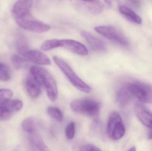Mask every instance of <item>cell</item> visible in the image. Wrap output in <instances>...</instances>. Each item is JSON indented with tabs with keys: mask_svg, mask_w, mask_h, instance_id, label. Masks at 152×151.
Returning <instances> with one entry per match:
<instances>
[{
	"mask_svg": "<svg viewBox=\"0 0 152 151\" xmlns=\"http://www.w3.org/2000/svg\"><path fill=\"white\" fill-rule=\"evenodd\" d=\"M48 114L58 122H61L63 120V114L60 109L54 106H50L47 109Z\"/></svg>",
	"mask_w": 152,
	"mask_h": 151,
	"instance_id": "7402d4cb",
	"label": "cell"
},
{
	"mask_svg": "<svg viewBox=\"0 0 152 151\" xmlns=\"http://www.w3.org/2000/svg\"><path fill=\"white\" fill-rule=\"evenodd\" d=\"M104 1L109 7L111 8L118 6L119 3V0H104Z\"/></svg>",
	"mask_w": 152,
	"mask_h": 151,
	"instance_id": "f1b7e54d",
	"label": "cell"
},
{
	"mask_svg": "<svg viewBox=\"0 0 152 151\" xmlns=\"http://www.w3.org/2000/svg\"><path fill=\"white\" fill-rule=\"evenodd\" d=\"M33 0H18L15 4L12 13L14 19L21 18L27 15L31 14V9L33 5Z\"/></svg>",
	"mask_w": 152,
	"mask_h": 151,
	"instance_id": "8fae6325",
	"label": "cell"
},
{
	"mask_svg": "<svg viewBox=\"0 0 152 151\" xmlns=\"http://www.w3.org/2000/svg\"><path fill=\"white\" fill-rule=\"evenodd\" d=\"M76 6L82 11L92 15H96L102 13L103 5L100 0H71Z\"/></svg>",
	"mask_w": 152,
	"mask_h": 151,
	"instance_id": "ba28073f",
	"label": "cell"
},
{
	"mask_svg": "<svg viewBox=\"0 0 152 151\" xmlns=\"http://www.w3.org/2000/svg\"><path fill=\"white\" fill-rule=\"evenodd\" d=\"M80 150L81 151H101V149L92 144H85L80 147Z\"/></svg>",
	"mask_w": 152,
	"mask_h": 151,
	"instance_id": "83f0119b",
	"label": "cell"
},
{
	"mask_svg": "<svg viewBox=\"0 0 152 151\" xmlns=\"http://www.w3.org/2000/svg\"><path fill=\"white\" fill-rule=\"evenodd\" d=\"M4 64H2V63H0V69L1 68L2 66Z\"/></svg>",
	"mask_w": 152,
	"mask_h": 151,
	"instance_id": "1f68e13d",
	"label": "cell"
},
{
	"mask_svg": "<svg viewBox=\"0 0 152 151\" xmlns=\"http://www.w3.org/2000/svg\"><path fill=\"white\" fill-rule=\"evenodd\" d=\"M28 61L40 65H50V58L42 51L37 50H29L24 56Z\"/></svg>",
	"mask_w": 152,
	"mask_h": 151,
	"instance_id": "5bb4252c",
	"label": "cell"
},
{
	"mask_svg": "<svg viewBox=\"0 0 152 151\" xmlns=\"http://www.w3.org/2000/svg\"><path fill=\"white\" fill-rule=\"evenodd\" d=\"M11 73L8 66L3 64L0 69V80L7 81L10 79Z\"/></svg>",
	"mask_w": 152,
	"mask_h": 151,
	"instance_id": "484cf974",
	"label": "cell"
},
{
	"mask_svg": "<svg viewBox=\"0 0 152 151\" xmlns=\"http://www.w3.org/2000/svg\"><path fill=\"white\" fill-rule=\"evenodd\" d=\"M129 87L134 97L141 103L152 104V85L142 82L129 83Z\"/></svg>",
	"mask_w": 152,
	"mask_h": 151,
	"instance_id": "52a82bcc",
	"label": "cell"
},
{
	"mask_svg": "<svg viewBox=\"0 0 152 151\" xmlns=\"http://www.w3.org/2000/svg\"><path fill=\"white\" fill-rule=\"evenodd\" d=\"M136 150V148L135 146H133V147H131L130 149L129 150V151H135Z\"/></svg>",
	"mask_w": 152,
	"mask_h": 151,
	"instance_id": "4dcf8cb0",
	"label": "cell"
},
{
	"mask_svg": "<svg viewBox=\"0 0 152 151\" xmlns=\"http://www.w3.org/2000/svg\"><path fill=\"white\" fill-rule=\"evenodd\" d=\"M13 66L17 69H20L26 66L28 61L24 56L15 55L11 59Z\"/></svg>",
	"mask_w": 152,
	"mask_h": 151,
	"instance_id": "ffe728a7",
	"label": "cell"
},
{
	"mask_svg": "<svg viewBox=\"0 0 152 151\" xmlns=\"http://www.w3.org/2000/svg\"><path fill=\"white\" fill-rule=\"evenodd\" d=\"M81 36L85 39L88 45L93 50L97 52H104L107 49L105 43L94 35L86 31L80 33Z\"/></svg>",
	"mask_w": 152,
	"mask_h": 151,
	"instance_id": "4fadbf2b",
	"label": "cell"
},
{
	"mask_svg": "<svg viewBox=\"0 0 152 151\" xmlns=\"http://www.w3.org/2000/svg\"><path fill=\"white\" fill-rule=\"evenodd\" d=\"M60 47L80 56H87L88 51L86 47L81 43L73 40H60Z\"/></svg>",
	"mask_w": 152,
	"mask_h": 151,
	"instance_id": "30bf717a",
	"label": "cell"
},
{
	"mask_svg": "<svg viewBox=\"0 0 152 151\" xmlns=\"http://www.w3.org/2000/svg\"><path fill=\"white\" fill-rule=\"evenodd\" d=\"M30 72L42 87L45 90L50 100L55 102L58 98V87L55 79L50 73L38 66H32Z\"/></svg>",
	"mask_w": 152,
	"mask_h": 151,
	"instance_id": "6da1fadb",
	"label": "cell"
},
{
	"mask_svg": "<svg viewBox=\"0 0 152 151\" xmlns=\"http://www.w3.org/2000/svg\"><path fill=\"white\" fill-rule=\"evenodd\" d=\"M21 126L23 130L28 134H32L36 131L35 121L31 117L25 119L22 122Z\"/></svg>",
	"mask_w": 152,
	"mask_h": 151,
	"instance_id": "d6986e66",
	"label": "cell"
},
{
	"mask_svg": "<svg viewBox=\"0 0 152 151\" xmlns=\"http://www.w3.org/2000/svg\"><path fill=\"white\" fill-rule=\"evenodd\" d=\"M95 30L111 41L122 47H127L129 44L128 40L125 35L113 26H100L95 27Z\"/></svg>",
	"mask_w": 152,
	"mask_h": 151,
	"instance_id": "5b68a950",
	"label": "cell"
},
{
	"mask_svg": "<svg viewBox=\"0 0 152 151\" xmlns=\"http://www.w3.org/2000/svg\"><path fill=\"white\" fill-rule=\"evenodd\" d=\"M16 47L20 55L24 56L29 49V45L27 39L24 35H20L16 41Z\"/></svg>",
	"mask_w": 152,
	"mask_h": 151,
	"instance_id": "ac0fdd59",
	"label": "cell"
},
{
	"mask_svg": "<svg viewBox=\"0 0 152 151\" xmlns=\"http://www.w3.org/2000/svg\"><path fill=\"white\" fill-rule=\"evenodd\" d=\"M26 87L28 95L32 98H37L41 94L42 87L31 74L27 79Z\"/></svg>",
	"mask_w": 152,
	"mask_h": 151,
	"instance_id": "9a60e30c",
	"label": "cell"
},
{
	"mask_svg": "<svg viewBox=\"0 0 152 151\" xmlns=\"http://www.w3.org/2000/svg\"><path fill=\"white\" fill-rule=\"evenodd\" d=\"M129 87V83H125L119 89L116 95V102L119 107L125 108L134 98Z\"/></svg>",
	"mask_w": 152,
	"mask_h": 151,
	"instance_id": "7c38bea8",
	"label": "cell"
},
{
	"mask_svg": "<svg viewBox=\"0 0 152 151\" xmlns=\"http://www.w3.org/2000/svg\"><path fill=\"white\" fill-rule=\"evenodd\" d=\"M119 10L120 12L130 22L137 25H140L142 23L141 17L132 9L125 5H121L119 7Z\"/></svg>",
	"mask_w": 152,
	"mask_h": 151,
	"instance_id": "e0dca14e",
	"label": "cell"
},
{
	"mask_svg": "<svg viewBox=\"0 0 152 151\" xmlns=\"http://www.w3.org/2000/svg\"><path fill=\"white\" fill-rule=\"evenodd\" d=\"M136 114L141 123L150 130L148 139L152 140V112L141 103L135 106Z\"/></svg>",
	"mask_w": 152,
	"mask_h": 151,
	"instance_id": "9c48e42d",
	"label": "cell"
},
{
	"mask_svg": "<svg viewBox=\"0 0 152 151\" xmlns=\"http://www.w3.org/2000/svg\"><path fill=\"white\" fill-rule=\"evenodd\" d=\"M12 114L4 104L0 105V120H7L10 118Z\"/></svg>",
	"mask_w": 152,
	"mask_h": 151,
	"instance_id": "4316f807",
	"label": "cell"
},
{
	"mask_svg": "<svg viewBox=\"0 0 152 151\" xmlns=\"http://www.w3.org/2000/svg\"><path fill=\"white\" fill-rule=\"evenodd\" d=\"M13 93L10 90L8 89H0V105L4 104L9 102L12 97Z\"/></svg>",
	"mask_w": 152,
	"mask_h": 151,
	"instance_id": "cb8c5ba5",
	"label": "cell"
},
{
	"mask_svg": "<svg viewBox=\"0 0 152 151\" xmlns=\"http://www.w3.org/2000/svg\"><path fill=\"white\" fill-rule=\"evenodd\" d=\"M60 47V40L58 39L45 40L41 46V49L44 51L51 50Z\"/></svg>",
	"mask_w": 152,
	"mask_h": 151,
	"instance_id": "603a6c76",
	"label": "cell"
},
{
	"mask_svg": "<svg viewBox=\"0 0 152 151\" xmlns=\"http://www.w3.org/2000/svg\"><path fill=\"white\" fill-rule=\"evenodd\" d=\"M53 60L57 66L66 76L75 87L85 93H88L91 92L92 90L91 87L79 77L75 71L65 60L57 56H53Z\"/></svg>",
	"mask_w": 152,
	"mask_h": 151,
	"instance_id": "3957f363",
	"label": "cell"
},
{
	"mask_svg": "<svg viewBox=\"0 0 152 151\" xmlns=\"http://www.w3.org/2000/svg\"><path fill=\"white\" fill-rule=\"evenodd\" d=\"M129 4L133 7L135 8H139L141 6L140 0H128Z\"/></svg>",
	"mask_w": 152,
	"mask_h": 151,
	"instance_id": "f546056e",
	"label": "cell"
},
{
	"mask_svg": "<svg viewBox=\"0 0 152 151\" xmlns=\"http://www.w3.org/2000/svg\"><path fill=\"white\" fill-rule=\"evenodd\" d=\"M28 142L33 150L35 151H48V147L40 135L36 132L28 134Z\"/></svg>",
	"mask_w": 152,
	"mask_h": 151,
	"instance_id": "2e32d148",
	"label": "cell"
},
{
	"mask_svg": "<svg viewBox=\"0 0 152 151\" xmlns=\"http://www.w3.org/2000/svg\"><path fill=\"white\" fill-rule=\"evenodd\" d=\"M4 105L12 113L20 111L23 107V102L19 99L10 100L4 104Z\"/></svg>",
	"mask_w": 152,
	"mask_h": 151,
	"instance_id": "44dd1931",
	"label": "cell"
},
{
	"mask_svg": "<svg viewBox=\"0 0 152 151\" xmlns=\"http://www.w3.org/2000/svg\"><path fill=\"white\" fill-rule=\"evenodd\" d=\"M71 110L74 112L86 116L95 121H98L100 118L101 103L91 98L77 99L71 102Z\"/></svg>",
	"mask_w": 152,
	"mask_h": 151,
	"instance_id": "7a4b0ae2",
	"label": "cell"
},
{
	"mask_svg": "<svg viewBox=\"0 0 152 151\" xmlns=\"http://www.w3.org/2000/svg\"><path fill=\"white\" fill-rule=\"evenodd\" d=\"M126 129L119 113L113 112L110 114L107 125V133L113 141H118L125 135Z\"/></svg>",
	"mask_w": 152,
	"mask_h": 151,
	"instance_id": "277c9868",
	"label": "cell"
},
{
	"mask_svg": "<svg viewBox=\"0 0 152 151\" xmlns=\"http://www.w3.org/2000/svg\"><path fill=\"white\" fill-rule=\"evenodd\" d=\"M66 137L69 141L73 140L75 134V123L74 121L69 122L65 129Z\"/></svg>",
	"mask_w": 152,
	"mask_h": 151,
	"instance_id": "d4e9b609",
	"label": "cell"
},
{
	"mask_svg": "<svg viewBox=\"0 0 152 151\" xmlns=\"http://www.w3.org/2000/svg\"><path fill=\"white\" fill-rule=\"evenodd\" d=\"M15 20L21 28L33 33H45L51 29L50 25L34 18L31 14Z\"/></svg>",
	"mask_w": 152,
	"mask_h": 151,
	"instance_id": "8992f818",
	"label": "cell"
}]
</instances>
